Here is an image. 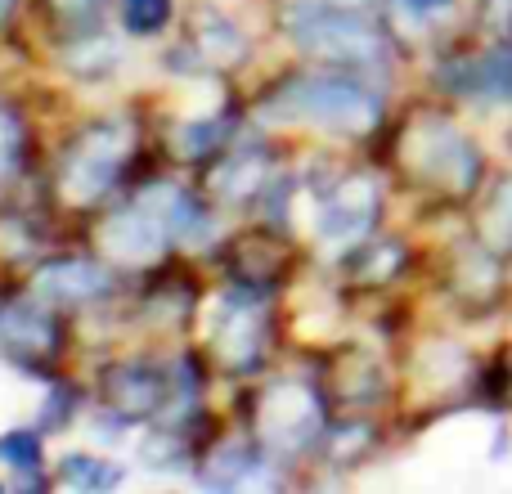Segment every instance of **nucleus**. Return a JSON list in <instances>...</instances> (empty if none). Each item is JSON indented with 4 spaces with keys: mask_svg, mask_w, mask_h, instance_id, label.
<instances>
[{
    "mask_svg": "<svg viewBox=\"0 0 512 494\" xmlns=\"http://www.w3.org/2000/svg\"><path fill=\"white\" fill-rule=\"evenodd\" d=\"M265 122H306L319 131L360 135L378 126L382 99L351 72H306L292 77L261 104Z\"/></svg>",
    "mask_w": 512,
    "mask_h": 494,
    "instance_id": "1",
    "label": "nucleus"
},
{
    "mask_svg": "<svg viewBox=\"0 0 512 494\" xmlns=\"http://www.w3.org/2000/svg\"><path fill=\"white\" fill-rule=\"evenodd\" d=\"M288 36L319 63L355 72H382L387 68V36L360 14L328 0H297L288 9Z\"/></svg>",
    "mask_w": 512,
    "mask_h": 494,
    "instance_id": "2",
    "label": "nucleus"
},
{
    "mask_svg": "<svg viewBox=\"0 0 512 494\" xmlns=\"http://www.w3.org/2000/svg\"><path fill=\"white\" fill-rule=\"evenodd\" d=\"M131 149H135L131 122H99V126H90V131H81L77 140H72V149L63 153V167H59L63 198H72L77 207L104 198L108 189H113V180L122 176Z\"/></svg>",
    "mask_w": 512,
    "mask_h": 494,
    "instance_id": "3",
    "label": "nucleus"
},
{
    "mask_svg": "<svg viewBox=\"0 0 512 494\" xmlns=\"http://www.w3.org/2000/svg\"><path fill=\"white\" fill-rule=\"evenodd\" d=\"M405 162L414 167V176L432 180V185L450 189V194H468L481 176V153L472 149V140L445 117H418L409 126L405 144H400Z\"/></svg>",
    "mask_w": 512,
    "mask_h": 494,
    "instance_id": "4",
    "label": "nucleus"
},
{
    "mask_svg": "<svg viewBox=\"0 0 512 494\" xmlns=\"http://www.w3.org/2000/svg\"><path fill=\"white\" fill-rule=\"evenodd\" d=\"M324 432V405L306 382H274L261 396V436L270 450L301 454Z\"/></svg>",
    "mask_w": 512,
    "mask_h": 494,
    "instance_id": "5",
    "label": "nucleus"
},
{
    "mask_svg": "<svg viewBox=\"0 0 512 494\" xmlns=\"http://www.w3.org/2000/svg\"><path fill=\"white\" fill-rule=\"evenodd\" d=\"M378 180L373 176H346L333 189L315 198V234L328 247H355L378 221Z\"/></svg>",
    "mask_w": 512,
    "mask_h": 494,
    "instance_id": "6",
    "label": "nucleus"
},
{
    "mask_svg": "<svg viewBox=\"0 0 512 494\" xmlns=\"http://www.w3.org/2000/svg\"><path fill=\"white\" fill-rule=\"evenodd\" d=\"M99 243H104V252L117 256L122 265H149L167 252L171 234L144 203H131V207L108 216L104 230H99Z\"/></svg>",
    "mask_w": 512,
    "mask_h": 494,
    "instance_id": "7",
    "label": "nucleus"
},
{
    "mask_svg": "<svg viewBox=\"0 0 512 494\" xmlns=\"http://www.w3.org/2000/svg\"><path fill=\"white\" fill-rule=\"evenodd\" d=\"M212 342H216V351H221V360L230 364V369H252V364L261 360L265 319H261V310H256L252 297L234 292V297H225L221 306H216Z\"/></svg>",
    "mask_w": 512,
    "mask_h": 494,
    "instance_id": "8",
    "label": "nucleus"
},
{
    "mask_svg": "<svg viewBox=\"0 0 512 494\" xmlns=\"http://www.w3.org/2000/svg\"><path fill=\"white\" fill-rule=\"evenodd\" d=\"M108 387V405L117 409V418H149L162 409L167 400V378L153 364H117L104 378Z\"/></svg>",
    "mask_w": 512,
    "mask_h": 494,
    "instance_id": "9",
    "label": "nucleus"
},
{
    "mask_svg": "<svg viewBox=\"0 0 512 494\" xmlns=\"http://www.w3.org/2000/svg\"><path fill=\"white\" fill-rule=\"evenodd\" d=\"M36 292L45 301H54V306H86V301L108 292V274L95 261L68 256V261H50L36 270Z\"/></svg>",
    "mask_w": 512,
    "mask_h": 494,
    "instance_id": "10",
    "label": "nucleus"
},
{
    "mask_svg": "<svg viewBox=\"0 0 512 494\" xmlns=\"http://www.w3.org/2000/svg\"><path fill=\"white\" fill-rule=\"evenodd\" d=\"M63 328L50 310L32 306V301H14L0 310V346L14 355H54Z\"/></svg>",
    "mask_w": 512,
    "mask_h": 494,
    "instance_id": "11",
    "label": "nucleus"
},
{
    "mask_svg": "<svg viewBox=\"0 0 512 494\" xmlns=\"http://www.w3.org/2000/svg\"><path fill=\"white\" fill-rule=\"evenodd\" d=\"M135 203L149 207V212L167 225L171 239H198V234L207 230V207L198 203L185 185H176V180H153V185H144L140 194H135Z\"/></svg>",
    "mask_w": 512,
    "mask_h": 494,
    "instance_id": "12",
    "label": "nucleus"
},
{
    "mask_svg": "<svg viewBox=\"0 0 512 494\" xmlns=\"http://www.w3.org/2000/svg\"><path fill=\"white\" fill-rule=\"evenodd\" d=\"M198 477H203V486H212V490H243V486H252V481L265 477V459L248 441H225L207 454Z\"/></svg>",
    "mask_w": 512,
    "mask_h": 494,
    "instance_id": "13",
    "label": "nucleus"
},
{
    "mask_svg": "<svg viewBox=\"0 0 512 494\" xmlns=\"http://www.w3.org/2000/svg\"><path fill=\"white\" fill-rule=\"evenodd\" d=\"M117 63H122V50L108 32H81L63 45V68L77 72V77H113Z\"/></svg>",
    "mask_w": 512,
    "mask_h": 494,
    "instance_id": "14",
    "label": "nucleus"
},
{
    "mask_svg": "<svg viewBox=\"0 0 512 494\" xmlns=\"http://www.w3.org/2000/svg\"><path fill=\"white\" fill-rule=\"evenodd\" d=\"M265 153L261 149H248V153H234L230 162H225L221 171H216V194L225 198V203H243V198H252L256 189L265 185Z\"/></svg>",
    "mask_w": 512,
    "mask_h": 494,
    "instance_id": "15",
    "label": "nucleus"
},
{
    "mask_svg": "<svg viewBox=\"0 0 512 494\" xmlns=\"http://www.w3.org/2000/svg\"><path fill=\"white\" fill-rule=\"evenodd\" d=\"M59 472L77 490H113L122 481V468H113L108 459H90V454H68Z\"/></svg>",
    "mask_w": 512,
    "mask_h": 494,
    "instance_id": "16",
    "label": "nucleus"
},
{
    "mask_svg": "<svg viewBox=\"0 0 512 494\" xmlns=\"http://www.w3.org/2000/svg\"><path fill=\"white\" fill-rule=\"evenodd\" d=\"M198 41H203V59H239V54L248 50L243 32L234 23H225L221 14L198 18Z\"/></svg>",
    "mask_w": 512,
    "mask_h": 494,
    "instance_id": "17",
    "label": "nucleus"
},
{
    "mask_svg": "<svg viewBox=\"0 0 512 494\" xmlns=\"http://www.w3.org/2000/svg\"><path fill=\"white\" fill-rule=\"evenodd\" d=\"M0 463H5V468H14L18 477H36V472H41V463H45L41 436L27 432V427L5 432V436H0Z\"/></svg>",
    "mask_w": 512,
    "mask_h": 494,
    "instance_id": "18",
    "label": "nucleus"
},
{
    "mask_svg": "<svg viewBox=\"0 0 512 494\" xmlns=\"http://www.w3.org/2000/svg\"><path fill=\"white\" fill-rule=\"evenodd\" d=\"M463 90H472V95H508L512 90V54L495 50L481 63H472V77L463 81Z\"/></svg>",
    "mask_w": 512,
    "mask_h": 494,
    "instance_id": "19",
    "label": "nucleus"
},
{
    "mask_svg": "<svg viewBox=\"0 0 512 494\" xmlns=\"http://www.w3.org/2000/svg\"><path fill=\"white\" fill-rule=\"evenodd\" d=\"M126 32L135 36H158L171 18V0H122Z\"/></svg>",
    "mask_w": 512,
    "mask_h": 494,
    "instance_id": "20",
    "label": "nucleus"
},
{
    "mask_svg": "<svg viewBox=\"0 0 512 494\" xmlns=\"http://www.w3.org/2000/svg\"><path fill=\"white\" fill-rule=\"evenodd\" d=\"M18 158H23V122H18V113L0 99V185L18 171Z\"/></svg>",
    "mask_w": 512,
    "mask_h": 494,
    "instance_id": "21",
    "label": "nucleus"
},
{
    "mask_svg": "<svg viewBox=\"0 0 512 494\" xmlns=\"http://www.w3.org/2000/svg\"><path fill=\"white\" fill-rule=\"evenodd\" d=\"M221 131H225L221 122H189V126H180L176 149L185 153V158H203L207 149H216V144H221Z\"/></svg>",
    "mask_w": 512,
    "mask_h": 494,
    "instance_id": "22",
    "label": "nucleus"
},
{
    "mask_svg": "<svg viewBox=\"0 0 512 494\" xmlns=\"http://www.w3.org/2000/svg\"><path fill=\"white\" fill-rule=\"evenodd\" d=\"M486 234L495 247H512V180H504V189H499L495 203H490Z\"/></svg>",
    "mask_w": 512,
    "mask_h": 494,
    "instance_id": "23",
    "label": "nucleus"
},
{
    "mask_svg": "<svg viewBox=\"0 0 512 494\" xmlns=\"http://www.w3.org/2000/svg\"><path fill=\"white\" fill-rule=\"evenodd\" d=\"M140 454H144V463H149V468H180L185 445H180L171 432H158V436H149V441L140 445Z\"/></svg>",
    "mask_w": 512,
    "mask_h": 494,
    "instance_id": "24",
    "label": "nucleus"
},
{
    "mask_svg": "<svg viewBox=\"0 0 512 494\" xmlns=\"http://www.w3.org/2000/svg\"><path fill=\"white\" fill-rule=\"evenodd\" d=\"M68 414H72V391H59V387H54V396H50V405H45L41 423H45V427H63V423H68Z\"/></svg>",
    "mask_w": 512,
    "mask_h": 494,
    "instance_id": "25",
    "label": "nucleus"
},
{
    "mask_svg": "<svg viewBox=\"0 0 512 494\" xmlns=\"http://www.w3.org/2000/svg\"><path fill=\"white\" fill-rule=\"evenodd\" d=\"M54 9L68 18H90L95 9H104V0H54Z\"/></svg>",
    "mask_w": 512,
    "mask_h": 494,
    "instance_id": "26",
    "label": "nucleus"
},
{
    "mask_svg": "<svg viewBox=\"0 0 512 494\" xmlns=\"http://www.w3.org/2000/svg\"><path fill=\"white\" fill-rule=\"evenodd\" d=\"M400 5H405L409 14H418V18H432V14H441V9H450L454 0H400Z\"/></svg>",
    "mask_w": 512,
    "mask_h": 494,
    "instance_id": "27",
    "label": "nucleus"
},
{
    "mask_svg": "<svg viewBox=\"0 0 512 494\" xmlns=\"http://www.w3.org/2000/svg\"><path fill=\"white\" fill-rule=\"evenodd\" d=\"M328 5H342V9H369L373 0H328Z\"/></svg>",
    "mask_w": 512,
    "mask_h": 494,
    "instance_id": "28",
    "label": "nucleus"
},
{
    "mask_svg": "<svg viewBox=\"0 0 512 494\" xmlns=\"http://www.w3.org/2000/svg\"><path fill=\"white\" fill-rule=\"evenodd\" d=\"M14 5H18V0H0V23H5V18L14 14Z\"/></svg>",
    "mask_w": 512,
    "mask_h": 494,
    "instance_id": "29",
    "label": "nucleus"
}]
</instances>
